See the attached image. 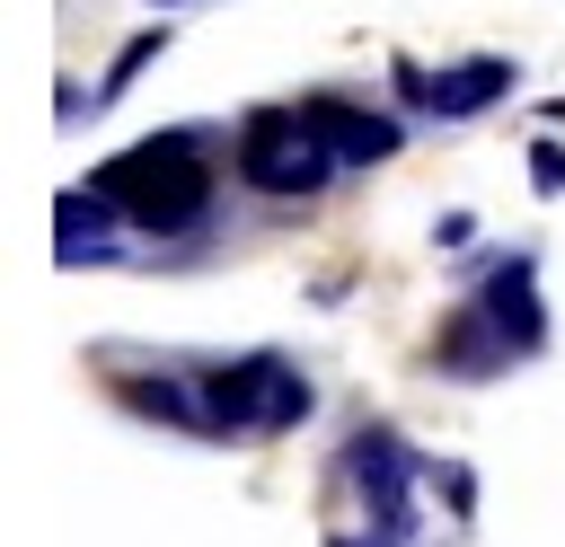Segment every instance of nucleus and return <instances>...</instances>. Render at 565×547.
<instances>
[{"instance_id": "6e6552de", "label": "nucleus", "mask_w": 565, "mask_h": 547, "mask_svg": "<svg viewBox=\"0 0 565 547\" xmlns=\"http://www.w3.org/2000/svg\"><path fill=\"white\" fill-rule=\"evenodd\" d=\"M53 229H62V238H53V256H62V265H106V256H124V238H115V229H132V221H124V212L97 194V176H88V185H62Z\"/></svg>"}, {"instance_id": "9d476101", "label": "nucleus", "mask_w": 565, "mask_h": 547, "mask_svg": "<svg viewBox=\"0 0 565 547\" xmlns=\"http://www.w3.org/2000/svg\"><path fill=\"white\" fill-rule=\"evenodd\" d=\"M424 485L450 503V521H468V503H477V476H468V468H441V459H424Z\"/></svg>"}, {"instance_id": "9b49d317", "label": "nucleus", "mask_w": 565, "mask_h": 547, "mask_svg": "<svg viewBox=\"0 0 565 547\" xmlns=\"http://www.w3.org/2000/svg\"><path fill=\"white\" fill-rule=\"evenodd\" d=\"M530 185L539 194H565V150L556 141H530Z\"/></svg>"}, {"instance_id": "f03ea898", "label": "nucleus", "mask_w": 565, "mask_h": 547, "mask_svg": "<svg viewBox=\"0 0 565 547\" xmlns=\"http://www.w3.org/2000/svg\"><path fill=\"white\" fill-rule=\"evenodd\" d=\"M327 485H335V512H353V521H327V547H415V529H424V512H415L424 459L397 432L362 423L335 450V476Z\"/></svg>"}, {"instance_id": "1a4fd4ad", "label": "nucleus", "mask_w": 565, "mask_h": 547, "mask_svg": "<svg viewBox=\"0 0 565 547\" xmlns=\"http://www.w3.org/2000/svg\"><path fill=\"white\" fill-rule=\"evenodd\" d=\"M150 53H168V26H150V35H132V44H124V53H115V71H106V79H97V88H88V106H115V97H124V88H132V71H141V62H150Z\"/></svg>"}, {"instance_id": "ddd939ff", "label": "nucleus", "mask_w": 565, "mask_h": 547, "mask_svg": "<svg viewBox=\"0 0 565 547\" xmlns=\"http://www.w3.org/2000/svg\"><path fill=\"white\" fill-rule=\"evenodd\" d=\"M150 9H177V0H150Z\"/></svg>"}, {"instance_id": "39448f33", "label": "nucleus", "mask_w": 565, "mask_h": 547, "mask_svg": "<svg viewBox=\"0 0 565 547\" xmlns=\"http://www.w3.org/2000/svg\"><path fill=\"white\" fill-rule=\"evenodd\" d=\"M230 168H238L256 194L300 203V194H318V185L335 176V150L309 132L300 106H256V115L238 124V141H230Z\"/></svg>"}, {"instance_id": "0eeeda50", "label": "nucleus", "mask_w": 565, "mask_h": 547, "mask_svg": "<svg viewBox=\"0 0 565 547\" xmlns=\"http://www.w3.org/2000/svg\"><path fill=\"white\" fill-rule=\"evenodd\" d=\"M300 115H309V132L335 150V168H380V159H397V150H406V124H397V115L353 106V97H335V88L300 97Z\"/></svg>"}, {"instance_id": "f8f14e48", "label": "nucleus", "mask_w": 565, "mask_h": 547, "mask_svg": "<svg viewBox=\"0 0 565 547\" xmlns=\"http://www.w3.org/2000/svg\"><path fill=\"white\" fill-rule=\"evenodd\" d=\"M468 238H477V212H441L433 221V247H468Z\"/></svg>"}, {"instance_id": "20e7f679", "label": "nucleus", "mask_w": 565, "mask_h": 547, "mask_svg": "<svg viewBox=\"0 0 565 547\" xmlns=\"http://www.w3.org/2000/svg\"><path fill=\"white\" fill-rule=\"evenodd\" d=\"M194 379V441H247V432H291L309 423L318 388L300 362L282 353H230V362H203L185 371Z\"/></svg>"}, {"instance_id": "423d86ee", "label": "nucleus", "mask_w": 565, "mask_h": 547, "mask_svg": "<svg viewBox=\"0 0 565 547\" xmlns=\"http://www.w3.org/2000/svg\"><path fill=\"white\" fill-rule=\"evenodd\" d=\"M397 88H406V106H415V115L468 124V115L503 106L521 79H512V62H503V53H468V62H441V71H415V62H397Z\"/></svg>"}, {"instance_id": "f257e3e1", "label": "nucleus", "mask_w": 565, "mask_h": 547, "mask_svg": "<svg viewBox=\"0 0 565 547\" xmlns=\"http://www.w3.org/2000/svg\"><path fill=\"white\" fill-rule=\"evenodd\" d=\"M547 344V300H539V256H486V274L459 291V309L433 326V371L441 379H494Z\"/></svg>"}, {"instance_id": "7ed1b4c3", "label": "nucleus", "mask_w": 565, "mask_h": 547, "mask_svg": "<svg viewBox=\"0 0 565 547\" xmlns=\"http://www.w3.org/2000/svg\"><path fill=\"white\" fill-rule=\"evenodd\" d=\"M97 194H106L132 229H150V238L194 229V221L212 212V159H203V132H150V141H132V150H115V159L97 168Z\"/></svg>"}]
</instances>
